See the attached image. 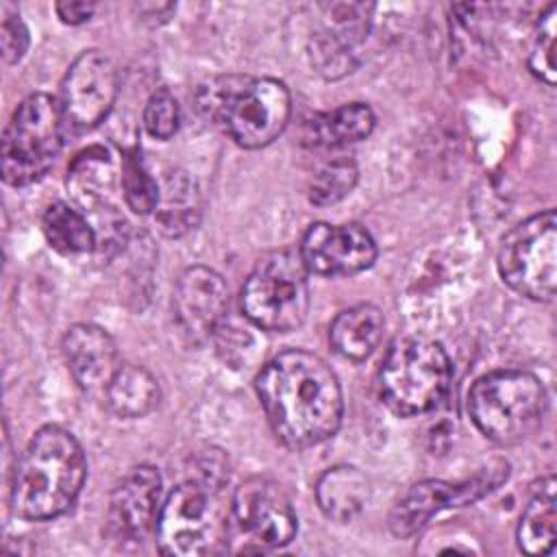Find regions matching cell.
Here are the masks:
<instances>
[{
	"label": "cell",
	"mask_w": 557,
	"mask_h": 557,
	"mask_svg": "<svg viewBox=\"0 0 557 557\" xmlns=\"http://www.w3.org/2000/svg\"><path fill=\"white\" fill-rule=\"evenodd\" d=\"M255 389L274 435L289 448L322 444L339 429V381L313 352H278L257 374Z\"/></svg>",
	"instance_id": "obj_1"
},
{
	"label": "cell",
	"mask_w": 557,
	"mask_h": 557,
	"mask_svg": "<svg viewBox=\"0 0 557 557\" xmlns=\"http://www.w3.org/2000/svg\"><path fill=\"white\" fill-rule=\"evenodd\" d=\"M85 453L76 437L41 426L26 444L11 481V511L24 520H50L65 513L85 483Z\"/></svg>",
	"instance_id": "obj_2"
},
{
	"label": "cell",
	"mask_w": 557,
	"mask_h": 557,
	"mask_svg": "<svg viewBox=\"0 0 557 557\" xmlns=\"http://www.w3.org/2000/svg\"><path fill=\"white\" fill-rule=\"evenodd\" d=\"M198 111L242 148H263L287 126L292 100L287 87L268 76H213L196 89Z\"/></svg>",
	"instance_id": "obj_3"
},
{
	"label": "cell",
	"mask_w": 557,
	"mask_h": 557,
	"mask_svg": "<svg viewBox=\"0 0 557 557\" xmlns=\"http://www.w3.org/2000/svg\"><path fill=\"white\" fill-rule=\"evenodd\" d=\"M226 485L187 472L168 494L157 518V544L163 555L202 557L228 548Z\"/></svg>",
	"instance_id": "obj_4"
},
{
	"label": "cell",
	"mask_w": 557,
	"mask_h": 557,
	"mask_svg": "<svg viewBox=\"0 0 557 557\" xmlns=\"http://www.w3.org/2000/svg\"><path fill=\"white\" fill-rule=\"evenodd\" d=\"M546 407L544 383L527 370L483 374L468 394V413L474 426L500 446H513L533 435Z\"/></svg>",
	"instance_id": "obj_5"
},
{
	"label": "cell",
	"mask_w": 557,
	"mask_h": 557,
	"mask_svg": "<svg viewBox=\"0 0 557 557\" xmlns=\"http://www.w3.org/2000/svg\"><path fill=\"white\" fill-rule=\"evenodd\" d=\"M453 379L444 346L429 337H398L385 352L379 387L385 405L398 416H420L435 409Z\"/></svg>",
	"instance_id": "obj_6"
},
{
	"label": "cell",
	"mask_w": 557,
	"mask_h": 557,
	"mask_svg": "<svg viewBox=\"0 0 557 557\" xmlns=\"http://www.w3.org/2000/svg\"><path fill=\"white\" fill-rule=\"evenodd\" d=\"M309 270L298 248H278L257 261L242 287L244 315L265 331L298 329L309 311Z\"/></svg>",
	"instance_id": "obj_7"
},
{
	"label": "cell",
	"mask_w": 557,
	"mask_h": 557,
	"mask_svg": "<svg viewBox=\"0 0 557 557\" xmlns=\"http://www.w3.org/2000/svg\"><path fill=\"white\" fill-rule=\"evenodd\" d=\"M65 126L57 98L48 94L26 96L13 111L2 137V178L13 187L39 181L63 148Z\"/></svg>",
	"instance_id": "obj_8"
},
{
	"label": "cell",
	"mask_w": 557,
	"mask_h": 557,
	"mask_svg": "<svg viewBox=\"0 0 557 557\" xmlns=\"http://www.w3.org/2000/svg\"><path fill=\"white\" fill-rule=\"evenodd\" d=\"M503 281L531 300H553L557 287V215L553 209L516 224L500 242Z\"/></svg>",
	"instance_id": "obj_9"
},
{
	"label": "cell",
	"mask_w": 557,
	"mask_h": 557,
	"mask_svg": "<svg viewBox=\"0 0 557 557\" xmlns=\"http://www.w3.org/2000/svg\"><path fill=\"white\" fill-rule=\"evenodd\" d=\"M296 535V511L285 490L265 479L250 476L231 494L228 542L233 550H268L292 542Z\"/></svg>",
	"instance_id": "obj_10"
},
{
	"label": "cell",
	"mask_w": 557,
	"mask_h": 557,
	"mask_svg": "<svg viewBox=\"0 0 557 557\" xmlns=\"http://www.w3.org/2000/svg\"><path fill=\"white\" fill-rule=\"evenodd\" d=\"M509 474V466L496 459L463 481L429 479L411 485L407 494L394 505L389 513V531L396 537H411L418 533L440 509L466 507L492 490H496Z\"/></svg>",
	"instance_id": "obj_11"
},
{
	"label": "cell",
	"mask_w": 557,
	"mask_h": 557,
	"mask_svg": "<svg viewBox=\"0 0 557 557\" xmlns=\"http://www.w3.org/2000/svg\"><path fill=\"white\" fill-rule=\"evenodd\" d=\"M115 96L117 72L113 61L100 50H85L67 67L57 100L65 122L87 131L109 115Z\"/></svg>",
	"instance_id": "obj_12"
},
{
	"label": "cell",
	"mask_w": 557,
	"mask_h": 557,
	"mask_svg": "<svg viewBox=\"0 0 557 557\" xmlns=\"http://www.w3.org/2000/svg\"><path fill=\"white\" fill-rule=\"evenodd\" d=\"M298 252L313 274L348 276L374 263L376 244L359 224L315 222L302 235Z\"/></svg>",
	"instance_id": "obj_13"
},
{
	"label": "cell",
	"mask_w": 557,
	"mask_h": 557,
	"mask_svg": "<svg viewBox=\"0 0 557 557\" xmlns=\"http://www.w3.org/2000/svg\"><path fill=\"white\" fill-rule=\"evenodd\" d=\"M172 305L178 329L200 344L220 331L228 311V287L215 270L191 265L178 276Z\"/></svg>",
	"instance_id": "obj_14"
},
{
	"label": "cell",
	"mask_w": 557,
	"mask_h": 557,
	"mask_svg": "<svg viewBox=\"0 0 557 557\" xmlns=\"http://www.w3.org/2000/svg\"><path fill=\"white\" fill-rule=\"evenodd\" d=\"M161 511V474L152 466H135L115 485L109 511L107 533L117 542H141Z\"/></svg>",
	"instance_id": "obj_15"
},
{
	"label": "cell",
	"mask_w": 557,
	"mask_h": 557,
	"mask_svg": "<svg viewBox=\"0 0 557 557\" xmlns=\"http://www.w3.org/2000/svg\"><path fill=\"white\" fill-rule=\"evenodd\" d=\"M63 357L72 379L81 389H104L117 370V348L113 337L96 324H74L63 335Z\"/></svg>",
	"instance_id": "obj_16"
},
{
	"label": "cell",
	"mask_w": 557,
	"mask_h": 557,
	"mask_svg": "<svg viewBox=\"0 0 557 557\" xmlns=\"http://www.w3.org/2000/svg\"><path fill=\"white\" fill-rule=\"evenodd\" d=\"M374 128V113L366 102H348L333 111L315 113L302 124L307 146L339 148L366 139Z\"/></svg>",
	"instance_id": "obj_17"
},
{
	"label": "cell",
	"mask_w": 557,
	"mask_h": 557,
	"mask_svg": "<svg viewBox=\"0 0 557 557\" xmlns=\"http://www.w3.org/2000/svg\"><path fill=\"white\" fill-rule=\"evenodd\" d=\"M370 498V481L355 466L329 468L315 485V500L322 513L335 522L355 520Z\"/></svg>",
	"instance_id": "obj_18"
},
{
	"label": "cell",
	"mask_w": 557,
	"mask_h": 557,
	"mask_svg": "<svg viewBox=\"0 0 557 557\" xmlns=\"http://www.w3.org/2000/svg\"><path fill=\"white\" fill-rule=\"evenodd\" d=\"M383 311L376 305L361 302L342 311L333 320L329 329V339L342 357L361 361L370 357L372 350L379 346L383 337Z\"/></svg>",
	"instance_id": "obj_19"
},
{
	"label": "cell",
	"mask_w": 557,
	"mask_h": 557,
	"mask_svg": "<svg viewBox=\"0 0 557 557\" xmlns=\"http://www.w3.org/2000/svg\"><path fill=\"white\" fill-rule=\"evenodd\" d=\"M157 379L141 366L122 363L104 387V400L113 416L133 420L150 413L159 405Z\"/></svg>",
	"instance_id": "obj_20"
},
{
	"label": "cell",
	"mask_w": 557,
	"mask_h": 557,
	"mask_svg": "<svg viewBox=\"0 0 557 557\" xmlns=\"http://www.w3.org/2000/svg\"><path fill=\"white\" fill-rule=\"evenodd\" d=\"M555 479L546 476L529 498L518 522V546L527 555H546L555 546Z\"/></svg>",
	"instance_id": "obj_21"
},
{
	"label": "cell",
	"mask_w": 557,
	"mask_h": 557,
	"mask_svg": "<svg viewBox=\"0 0 557 557\" xmlns=\"http://www.w3.org/2000/svg\"><path fill=\"white\" fill-rule=\"evenodd\" d=\"M200 200L194 181L185 172H172L159 185L154 218L159 228L170 237H181L198 222Z\"/></svg>",
	"instance_id": "obj_22"
},
{
	"label": "cell",
	"mask_w": 557,
	"mask_h": 557,
	"mask_svg": "<svg viewBox=\"0 0 557 557\" xmlns=\"http://www.w3.org/2000/svg\"><path fill=\"white\" fill-rule=\"evenodd\" d=\"M48 244L61 255H87L96 248V233L85 213L67 202H52L41 220Z\"/></svg>",
	"instance_id": "obj_23"
},
{
	"label": "cell",
	"mask_w": 557,
	"mask_h": 557,
	"mask_svg": "<svg viewBox=\"0 0 557 557\" xmlns=\"http://www.w3.org/2000/svg\"><path fill=\"white\" fill-rule=\"evenodd\" d=\"M122 194L133 213L146 215L157 207L159 185L137 150H131L122 161Z\"/></svg>",
	"instance_id": "obj_24"
},
{
	"label": "cell",
	"mask_w": 557,
	"mask_h": 557,
	"mask_svg": "<svg viewBox=\"0 0 557 557\" xmlns=\"http://www.w3.org/2000/svg\"><path fill=\"white\" fill-rule=\"evenodd\" d=\"M357 183V165L350 159H333L324 163L309 187V200L318 207L335 205L352 191Z\"/></svg>",
	"instance_id": "obj_25"
},
{
	"label": "cell",
	"mask_w": 557,
	"mask_h": 557,
	"mask_svg": "<svg viewBox=\"0 0 557 557\" xmlns=\"http://www.w3.org/2000/svg\"><path fill=\"white\" fill-rule=\"evenodd\" d=\"M555 35H557V4H550L537 22L531 48H529V70L544 81L555 85Z\"/></svg>",
	"instance_id": "obj_26"
},
{
	"label": "cell",
	"mask_w": 557,
	"mask_h": 557,
	"mask_svg": "<svg viewBox=\"0 0 557 557\" xmlns=\"http://www.w3.org/2000/svg\"><path fill=\"white\" fill-rule=\"evenodd\" d=\"M181 122L178 102L170 89L159 87L150 94L144 107V126L154 139H170Z\"/></svg>",
	"instance_id": "obj_27"
},
{
	"label": "cell",
	"mask_w": 557,
	"mask_h": 557,
	"mask_svg": "<svg viewBox=\"0 0 557 557\" xmlns=\"http://www.w3.org/2000/svg\"><path fill=\"white\" fill-rule=\"evenodd\" d=\"M0 41H2V59L4 63H17L24 52L28 50V28L20 15H4L0 26Z\"/></svg>",
	"instance_id": "obj_28"
},
{
	"label": "cell",
	"mask_w": 557,
	"mask_h": 557,
	"mask_svg": "<svg viewBox=\"0 0 557 557\" xmlns=\"http://www.w3.org/2000/svg\"><path fill=\"white\" fill-rule=\"evenodd\" d=\"M57 15L65 22V24H83L94 15V4L91 2H78V0H65V2H57L54 4Z\"/></svg>",
	"instance_id": "obj_29"
}]
</instances>
